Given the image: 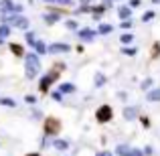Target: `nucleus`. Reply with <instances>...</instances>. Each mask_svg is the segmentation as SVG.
<instances>
[{"label": "nucleus", "instance_id": "nucleus-1", "mask_svg": "<svg viewBox=\"0 0 160 156\" xmlns=\"http://www.w3.org/2000/svg\"><path fill=\"white\" fill-rule=\"evenodd\" d=\"M41 73V55L27 53L24 55V75L27 79H35Z\"/></svg>", "mask_w": 160, "mask_h": 156}, {"label": "nucleus", "instance_id": "nucleus-2", "mask_svg": "<svg viewBox=\"0 0 160 156\" xmlns=\"http://www.w3.org/2000/svg\"><path fill=\"white\" fill-rule=\"evenodd\" d=\"M0 23H6L12 28H20V31H28V27H31V20L24 14H2Z\"/></svg>", "mask_w": 160, "mask_h": 156}, {"label": "nucleus", "instance_id": "nucleus-3", "mask_svg": "<svg viewBox=\"0 0 160 156\" xmlns=\"http://www.w3.org/2000/svg\"><path fill=\"white\" fill-rule=\"evenodd\" d=\"M0 12L2 14H22V4H16L14 0H0Z\"/></svg>", "mask_w": 160, "mask_h": 156}, {"label": "nucleus", "instance_id": "nucleus-4", "mask_svg": "<svg viewBox=\"0 0 160 156\" xmlns=\"http://www.w3.org/2000/svg\"><path fill=\"white\" fill-rule=\"evenodd\" d=\"M57 77H59V69H53L51 73H47V75H45V77L41 79V85H39V87H41V91H45V93H47V91H49V87L53 85V81H55Z\"/></svg>", "mask_w": 160, "mask_h": 156}, {"label": "nucleus", "instance_id": "nucleus-5", "mask_svg": "<svg viewBox=\"0 0 160 156\" xmlns=\"http://www.w3.org/2000/svg\"><path fill=\"white\" fill-rule=\"evenodd\" d=\"M95 37H98V31H93V28L83 27V28H79V31H77V39L83 41V43H91Z\"/></svg>", "mask_w": 160, "mask_h": 156}, {"label": "nucleus", "instance_id": "nucleus-6", "mask_svg": "<svg viewBox=\"0 0 160 156\" xmlns=\"http://www.w3.org/2000/svg\"><path fill=\"white\" fill-rule=\"evenodd\" d=\"M71 51V45L67 43H51L49 45V53L51 55H61V53H69Z\"/></svg>", "mask_w": 160, "mask_h": 156}, {"label": "nucleus", "instance_id": "nucleus-7", "mask_svg": "<svg viewBox=\"0 0 160 156\" xmlns=\"http://www.w3.org/2000/svg\"><path fill=\"white\" fill-rule=\"evenodd\" d=\"M59 20H61V12H59V10H51V12L47 10V12L43 14V23L49 24V27H53V24L59 23Z\"/></svg>", "mask_w": 160, "mask_h": 156}, {"label": "nucleus", "instance_id": "nucleus-8", "mask_svg": "<svg viewBox=\"0 0 160 156\" xmlns=\"http://www.w3.org/2000/svg\"><path fill=\"white\" fill-rule=\"evenodd\" d=\"M95 116H98L99 122H108L109 118H112V108H109V105H102V108H98V113H95Z\"/></svg>", "mask_w": 160, "mask_h": 156}, {"label": "nucleus", "instance_id": "nucleus-9", "mask_svg": "<svg viewBox=\"0 0 160 156\" xmlns=\"http://www.w3.org/2000/svg\"><path fill=\"white\" fill-rule=\"evenodd\" d=\"M138 113H140V108H138V105H126L124 108V118L126 120H136Z\"/></svg>", "mask_w": 160, "mask_h": 156}, {"label": "nucleus", "instance_id": "nucleus-10", "mask_svg": "<svg viewBox=\"0 0 160 156\" xmlns=\"http://www.w3.org/2000/svg\"><path fill=\"white\" fill-rule=\"evenodd\" d=\"M132 10L134 8H130L128 4H122V6H118V16L122 20H128V18H132Z\"/></svg>", "mask_w": 160, "mask_h": 156}, {"label": "nucleus", "instance_id": "nucleus-11", "mask_svg": "<svg viewBox=\"0 0 160 156\" xmlns=\"http://www.w3.org/2000/svg\"><path fill=\"white\" fill-rule=\"evenodd\" d=\"M146 99L152 103H158L160 102V87H154V89H148V93H146Z\"/></svg>", "mask_w": 160, "mask_h": 156}, {"label": "nucleus", "instance_id": "nucleus-12", "mask_svg": "<svg viewBox=\"0 0 160 156\" xmlns=\"http://www.w3.org/2000/svg\"><path fill=\"white\" fill-rule=\"evenodd\" d=\"M37 41H39V39H37V33H35V31H27V35H24V43H27V45H31V47L35 49Z\"/></svg>", "mask_w": 160, "mask_h": 156}, {"label": "nucleus", "instance_id": "nucleus-13", "mask_svg": "<svg viewBox=\"0 0 160 156\" xmlns=\"http://www.w3.org/2000/svg\"><path fill=\"white\" fill-rule=\"evenodd\" d=\"M53 146L57 150H61V152H65V150H69V140H63V138H57V140L53 142Z\"/></svg>", "mask_w": 160, "mask_h": 156}, {"label": "nucleus", "instance_id": "nucleus-14", "mask_svg": "<svg viewBox=\"0 0 160 156\" xmlns=\"http://www.w3.org/2000/svg\"><path fill=\"white\" fill-rule=\"evenodd\" d=\"M59 91H61L63 95H67V93H75V85L73 83H61V85H59Z\"/></svg>", "mask_w": 160, "mask_h": 156}, {"label": "nucleus", "instance_id": "nucleus-15", "mask_svg": "<svg viewBox=\"0 0 160 156\" xmlns=\"http://www.w3.org/2000/svg\"><path fill=\"white\" fill-rule=\"evenodd\" d=\"M106 81H108V77L102 73V71H98V73H95V77H93L95 87H103V85H106Z\"/></svg>", "mask_w": 160, "mask_h": 156}, {"label": "nucleus", "instance_id": "nucleus-16", "mask_svg": "<svg viewBox=\"0 0 160 156\" xmlns=\"http://www.w3.org/2000/svg\"><path fill=\"white\" fill-rule=\"evenodd\" d=\"M35 53H37V55H47V53H49V45H45L43 41H37V45H35Z\"/></svg>", "mask_w": 160, "mask_h": 156}, {"label": "nucleus", "instance_id": "nucleus-17", "mask_svg": "<svg viewBox=\"0 0 160 156\" xmlns=\"http://www.w3.org/2000/svg\"><path fill=\"white\" fill-rule=\"evenodd\" d=\"M10 31H12V27H10V24L0 23V39H6V37L10 35Z\"/></svg>", "mask_w": 160, "mask_h": 156}, {"label": "nucleus", "instance_id": "nucleus-18", "mask_svg": "<svg viewBox=\"0 0 160 156\" xmlns=\"http://www.w3.org/2000/svg\"><path fill=\"white\" fill-rule=\"evenodd\" d=\"M120 43H122V45H132V43H134V35H132V31H130V33H124V35L120 37Z\"/></svg>", "mask_w": 160, "mask_h": 156}, {"label": "nucleus", "instance_id": "nucleus-19", "mask_svg": "<svg viewBox=\"0 0 160 156\" xmlns=\"http://www.w3.org/2000/svg\"><path fill=\"white\" fill-rule=\"evenodd\" d=\"M112 31H113L112 24H99L98 27V35H109Z\"/></svg>", "mask_w": 160, "mask_h": 156}, {"label": "nucleus", "instance_id": "nucleus-20", "mask_svg": "<svg viewBox=\"0 0 160 156\" xmlns=\"http://www.w3.org/2000/svg\"><path fill=\"white\" fill-rule=\"evenodd\" d=\"M136 47H128V45H124V49H122V55H126V57H136Z\"/></svg>", "mask_w": 160, "mask_h": 156}, {"label": "nucleus", "instance_id": "nucleus-21", "mask_svg": "<svg viewBox=\"0 0 160 156\" xmlns=\"http://www.w3.org/2000/svg\"><path fill=\"white\" fill-rule=\"evenodd\" d=\"M0 105H4V108H16V102L12 98H0Z\"/></svg>", "mask_w": 160, "mask_h": 156}, {"label": "nucleus", "instance_id": "nucleus-22", "mask_svg": "<svg viewBox=\"0 0 160 156\" xmlns=\"http://www.w3.org/2000/svg\"><path fill=\"white\" fill-rule=\"evenodd\" d=\"M128 152H130V146H126V144H120V146L116 148V154H118V156H126Z\"/></svg>", "mask_w": 160, "mask_h": 156}, {"label": "nucleus", "instance_id": "nucleus-23", "mask_svg": "<svg viewBox=\"0 0 160 156\" xmlns=\"http://www.w3.org/2000/svg\"><path fill=\"white\" fill-rule=\"evenodd\" d=\"M65 27L67 28H69V31H79V23H77V20H65Z\"/></svg>", "mask_w": 160, "mask_h": 156}, {"label": "nucleus", "instance_id": "nucleus-24", "mask_svg": "<svg viewBox=\"0 0 160 156\" xmlns=\"http://www.w3.org/2000/svg\"><path fill=\"white\" fill-rule=\"evenodd\" d=\"M57 4H59V6H63V8H73L75 6V0H57Z\"/></svg>", "mask_w": 160, "mask_h": 156}, {"label": "nucleus", "instance_id": "nucleus-25", "mask_svg": "<svg viewBox=\"0 0 160 156\" xmlns=\"http://www.w3.org/2000/svg\"><path fill=\"white\" fill-rule=\"evenodd\" d=\"M124 31H132V27H134V20L132 18H128V20H122V24H120Z\"/></svg>", "mask_w": 160, "mask_h": 156}, {"label": "nucleus", "instance_id": "nucleus-26", "mask_svg": "<svg viewBox=\"0 0 160 156\" xmlns=\"http://www.w3.org/2000/svg\"><path fill=\"white\" fill-rule=\"evenodd\" d=\"M154 16H156V12H154V10H148V12H144V14H142V20H144V23H150Z\"/></svg>", "mask_w": 160, "mask_h": 156}, {"label": "nucleus", "instance_id": "nucleus-27", "mask_svg": "<svg viewBox=\"0 0 160 156\" xmlns=\"http://www.w3.org/2000/svg\"><path fill=\"white\" fill-rule=\"evenodd\" d=\"M10 51L14 53L16 57H22V55H24V53H22V47H20V45H10Z\"/></svg>", "mask_w": 160, "mask_h": 156}, {"label": "nucleus", "instance_id": "nucleus-28", "mask_svg": "<svg viewBox=\"0 0 160 156\" xmlns=\"http://www.w3.org/2000/svg\"><path fill=\"white\" fill-rule=\"evenodd\" d=\"M140 87H142L144 91H146V89H152V77H146L144 81H142V85H140Z\"/></svg>", "mask_w": 160, "mask_h": 156}, {"label": "nucleus", "instance_id": "nucleus-29", "mask_svg": "<svg viewBox=\"0 0 160 156\" xmlns=\"http://www.w3.org/2000/svg\"><path fill=\"white\" fill-rule=\"evenodd\" d=\"M126 156H144V152H142V150H138V148H130V152L126 154Z\"/></svg>", "mask_w": 160, "mask_h": 156}, {"label": "nucleus", "instance_id": "nucleus-30", "mask_svg": "<svg viewBox=\"0 0 160 156\" xmlns=\"http://www.w3.org/2000/svg\"><path fill=\"white\" fill-rule=\"evenodd\" d=\"M53 99H55V102H63V93H61V91H53Z\"/></svg>", "mask_w": 160, "mask_h": 156}, {"label": "nucleus", "instance_id": "nucleus-31", "mask_svg": "<svg viewBox=\"0 0 160 156\" xmlns=\"http://www.w3.org/2000/svg\"><path fill=\"white\" fill-rule=\"evenodd\" d=\"M24 102H27L28 105H35L37 103V98H35V95H27V98H24Z\"/></svg>", "mask_w": 160, "mask_h": 156}, {"label": "nucleus", "instance_id": "nucleus-32", "mask_svg": "<svg viewBox=\"0 0 160 156\" xmlns=\"http://www.w3.org/2000/svg\"><path fill=\"white\" fill-rule=\"evenodd\" d=\"M142 152H144V156H154V148H152V146H146Z\"/></svg>", "mask_w": 160, "mask_h": 156}, {"label": "nucleus", "instance_id": "nucleus-33", "mask_svg": "<svg viewBox=\"0 0 160 156\" xmlns=\"http://www.w3.org/2000/svg\"><path fill=\"white\" fill-rule=\"evenodd\" d=\"M140 4H142V0H130V2H128V6H130V8H138Z\"/></svg>", "mask_w": 160, "mask_h": 156}, {"label": "nucleus", "instance_id": "nucleus-34", "mask_svg": "<svg viewBox=\"0 0 160 156\" xmlns=\"http://www.w3.org/2000/svg\"><path fill=\"white\" fill-rule=\"evenodd\" d=\"M102 2L106 4L108 8H112V6H113V2H120V0H102Z\"/></svg>", "mask_w": 160, "mask_h": 156}, {"label": "nucleus", "instance_id": "nucleus-35", "mask_svg": "<svg viewBox=\"0 0 160 156\" xmlns=\"http://www.w3.org/2000/svg\"><path fill=\"white\" fill-rule=\"evenodd\" d=\"M32 118H35V120H41V112H37V109H35V112H32Z\"/></svg>", "mask_w": 160, "mask_h": 156}, {"label": "nucleus", "instance_id": "nucleus-36", "mask_svg": "<svg viewBox=\"0 0 160 156\" xmlns=\"http://www.w3.org/2000/svg\"><path fill=\"white\" fill-rule=\"evenodd\" d=\"M140 122H142V124H144V126H146V128H148V126H150V122H148V120H146V118H140Z\"/></svg>", "mask_w": 160, "mask_h": 156}, {"label": "nucleus", "instance_id": "nucleus-37", "mask_svg": "<svg viewBox=\"0 0 160 156\" xmlns=\"http://www.w3.org/2000/svg\"><path fill=\"white\" fill-rule=\"evenodd\" d=\"M98 156H113V154H112V152H108V150H106V152H99Z\"/></svg>", "mask_w": 160, "mask_h": 156}, {"label": "nucleus", "instance_id": "nucleus-38", "mask_svg": "<svg viewBox=\"0 0 160 156\" xmlns=\"http://www.w3.org/2000/svg\"><path fill=\"white\" fill-rule=\"evenodd\" d=\"M93 0H79V4H91Z\"/></svg>", "mask_w": 160, "mask_h": 156}, {"label": "nucleus", "instance_id": "nucleus-39", "mask_svg": "<svg viewBox=\"0 0 160 156\" xmlns=\"http://www.w3.org/2000/svg\"><path fill=\"white\" fill-rule=\"evenodd\" d=\"M43 2H47V4H57V0H43Z\"/></svg>", "mask_w": 160, "mask_h": 156}, {"label": "nucleus", "instance_id": "nucleus-40", "mask_svg": "<svg viewBox=\"0 0 160 156\" xmlns=\"http://www.w3.org/2000/svg\"><path fill=\"white\" fill-rule=\"evenodd\" d=\"M28 156H39V154H28Z\"/></svg>", "mask_w": 160, "mask_h": 156}, {"label": "nucleus", "instance_id": "nucleus-41", "mask_svg": "<svg viewBox=\"0 0 160 156\" xmlns=\"http://www.w3.org/2000/svg\"><path fill=\"white\" fill-rule=\"evenodd\" d=\"M2 41H4V39H0V45H2Z\"/></svg>", "mask_w": 160, "mask_h": 156}]
</instances>
